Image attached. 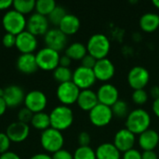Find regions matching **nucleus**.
Here are the masks:
<instances>
[{"mask_svg": "<svg viewBox=\"0 0 159 159\" xmlns=\"http://www.w3.org/2000/svg\"><path fill=\"white\" fill-rule=\"evenodd\" d=\"M79 146H89L90 143V135L87 131H82L79 133L77 138Z\"/></svg>", "mask_w": 159, "mask_h": 159, "instance_id": "nucleus-40", "label": "nucleus"}, {"mask_svg": "<svg viewBox=\"0 0 159 159\" xmlns=\"http://www.w3.org/2000/svg\"><path fill=\"white\" fill-rule=\"evenodd\" d=\"M159 135L154 129H147L139 137V144L143 151H154V149L158 145Z\"/></svg>", "mask_w": 159, "mask_h": 159, "instance_id": "nucleus-22", "label": "nucleus"}, {"mask_svg": "<svg viewBox=\"0 0 159 159\" xmlns=\"http://www.w3.org/2000/svg\"><path fill=\"white\" fill-rule=\"evenodd\" d=\"M6 134L9 138L10 142L20 143L24 142L30 134V127L28 124L16 121L8 125Z\"/></svg>", "mask_w": 159, "mask_h": 159, "instance_id": "nucleus-15", "label": "nucleus"}, {"mask_svg": "<svg viewBox=\"0 0 159 159\" xmlns=\"http://www.w3.org/2000/svg\"><path fill=\"white\" fill-rule=\"evenodd\" d=\"M89 116L90 122L94 126L104 127L111 122L114 115L111 107L99 102L92 110L89 111Z\"/></svg>", "mask_w": 159, "mask_h": 159, "instance_id": "nucleus-9", "label": "nucleus"}, {"mask_svg": "<svg viewBox=\"0 0 159 159\" xmlns=\"http://www.w3.org/2000/svg\"><path fill=\"white\" fill-rule=\"evenodd\" d=\"M71 62H72V60L68 56H66L65 54L63 56H61V58H60V66L69 68V66L71 65Z\"/></svg>", "mask_w": 159, "mask_h": 159, "instance_id": "nucleus-42", "label": "nucleus"}, {"mask_svg": "<svg viewBox=\"0 0 159 159\" xmlns=\"http://www.w3.org/2000/svg\"><path fill=\"white\" fill-rule=\"evenodd\" d=\"M97 61H98V60H96V59H95L94 57H92L91 55L87 54V55L81 60V66L93 70V68H94V66H95Z\"/></svg>", "mask_w": 159, "mask_h": 159, "instance_id": "nucleus-38", "label": "nucleus"}, {"mask_svg": "<svg viewBox=\"0 0 159 159\" xmlns=\"http://www.w3.org/2000/svg\"><path fill=\"white\" fill-rule=\"evenodd\" d=\"M3 96H4V89L0 88V98H3Z\"/></svg>", "mask_w": 159, "mask_h": 159, "instance_id": "nucleus-51", "label": "nucleus"}, {"mask_svg": "<svg viewBox=\"0 0 159 159\" xmlns=\"http://www.w3.org/2000/svg\"><path fill=\"white\" fill-rule=\"evenodd\" d=\"M136 138L135 134L128 129H122L118 130L114 139V144L120 152H127L133 148Z\"/></svg>", "mask_w": 159, "mask_h": 159, "instance_id": "nucleus-18", "label": "nucleus"}, {"mask_svg": "<svg viewBox=\"0 0 159 159\" xmlns=\"http://www.w3.org/2000/svg\"><path fill=\"white\" fill-rule=\"evenodd\" d=\"M48 25L49 21L48 17H45L35 12L27 19L26 31H28L34 36L45 35L49 30Z\"/></svg>", "mask_w": 159, "mask_h": 159, "instance_id": "nucleus-11", "label": "nucleus"}, {"mask_svg": "<svg viewBox=\"0 0 159 159\" xmlns=\"http://www.w3.org/2000/svg\"><path fill=\"white\" fill-rule=\"evenodd\" d=\"M97 159H120V151L114 143H104L98 146L95 151Z\"/></svg>", "mask_w": 159, "mask_h": 159, "instance_id": "nucleus-24", "label": "nucleus"}, {"mask_svg": "<svg viewBox=\"0 0 159 159\" xmlns=\"http://www.w3.org/2000/svg\"><path fill=\"white\" fill-rule=\"evenodd\" d=\"M50 128L59 131L69 129L74 122V113L69 106L59 105L49 114Z\"/></svg>", "mask_w": 159, "mask_h": 159, "instance_id": "nucleus-2", "label": "nucleus"}, {"mask_svg": "<svg viewBox=\"0 0 159 159\" xmlns=\"http://www.w3.org/2000/svg\"><path fill=\"white\" fill-rule=\"evenodd\" d=\"M56 6V2L54 0H37L35 2V10L36 13L48 17Z\"/></svg>", "mask_w": 159, "mask_h": 159, "instance_id": "nucleus-29", "label": "nucleus"}, {"mask_svg": "<svg viewBox=\"0 0 159 159\" xmlns=\"http://www.w3.org/2000/svg\"><path fill=\"white\" fill-rule=\"evenodd\" d=\"M73 156L74 159H97L95 151L89 146H79Z\"/></svg>", "mask_w": 159, "mask_h": 159, "instance_id": "nucleus-33", "label": "nucleus"}, {"mask_svg": "<svg viewBox=\"0 0 159 159\" xmlns=\"http://www.w3.org/2000/svg\"><path fill=\"white\" fill-rule=\"evenodd\" d=\"M31 125L35 129L42 130V131L49 129L50 128L49 115H48L47 113H44V112L34 114L33 118L31 120Z\"/></svg>", "mask_w": 159, "mask_h": 159, "instance_id": "nucleus-27", "label": "nucleus"}, {"mask_svg": "<svg viewBox=\"0 0 159 159\" xmlns=\"http://www.w3.org/2000/svg\"><path fill=\"white\" fill-rule=\"evenodd\" d=\"M153 111L156 114V116L159 117V98L154 101V103H153Z\"/></svg>", "mask_w": 159, "mask_h": 159, "instance_id": "nucleus-49", "label": "nucleus"}, {"mask_svg": "<svg viewBox=\"0 0 159 159\" xmlns=\"http://www.w3.org/2000/svg\"><path fill=\"white\" fill-rule=\"evenodd\" d=\"M53 77L60 84L65 83V82H70V81H72V78H73V72L71 71L70 68L62 67V66L59 65L53 71Z\"/></svg>", "mask_w": 159, "mask_h": 159, "instance_id": "nucleus-30", "label": "nucleus"}, {"mask_svg": "<svg viewBox=\"0 0 159 159\" xmlns=\"http://www.w3.org/2000/svg\"><path fill=\"white\" fill-rule=\"evenodd\" d=\"M123 159H142V154L136 149H130L124 153Z\"/></svg>", "mask_w": 159, "mask_h": 159, "instance_id": "nucleus-41", "label": "nucleus"}, {"mask_svg": "<svg viewBox=\"0 0 159 159\" xmlns=\"http://www.w3.org/2000/svg\"><path fill=\"white\" fill-rule=\"evenodd\" d=\"M87 54H88L87 47L80 42L72 43L65 49V55L68 56L71 60H75V61H78V60L81 61Z\"/></svg>", "mask_w": 159, "mask_h": 159, "instance_id": "nucleus-26", "label": "nucleus"}, {"mask_svg": "<svg viewBox=\"0 0 159 159\" xmlns=\"http://www.w3.org/2000/svg\"><path fill=\"white\" fill-rule=\"evenodd\" d=\"M0 159H21L19 155H17L16 153L14 152H7L5 154H2L0 155Z\"/></svg>", "mask_w": 159, "mask_h": 159, "instance_id": "nucleus-43", "label": "nucleus"}, {"mask_svg": "<svg viewBox=\"0 0 159 159\" xmlns=\"http://www.w3.org/2000/svg\"><path fill=\"white\" fill-rule=\"evenodd\" d=\"M24 106L33 114L43 112L48 104V98L46 94L38 89H34L25 94Z\"/></svg>", "mask_w": 159, "mask_h": 159, "instance_id": "nucleus-8", "label": "nucleus"}, {"mask_svg": "<svg viewBox=\"0 0 159 159\" xmlns=\"http://www.w3.org/2000/svg\"><path fill=\"white\" fill-rule=\"evenodd\" d=\"M150 93H151V96L155 99V100H157V99H158L159 98V87L158 86H154V87H152V89H151V90H150Z\"/></svg>", "mask_w": 159, "mask_h": 159, "instance_id": "nucleus-47", "label": "nucleus"}, {"mask_svg": "<svg viewBox=\"0 0 159 159\" xmlns=\"http://www.w3.org/2000/svg\"><path fill=\"white\" fill-rule=\"evenodd\" d=\"M37 46L38 42L36 36H34L26 30L16 35L15 47L20 52V54H31L34 52Z\"/></svg>", "mask_w": 159, "mask_h": 159, "instance_id": "nucleus-14", "label": "nucleus"}, {"mask_svg": "<svg viewBox=\"0 0 159 159\" xmlns=\"http://www.w3.org/2000/svg\"><path fill=\"white\" fill-rule=\"evenodd\" d=\"M97 97L100 103L112 107L118 101L119 92L114 85L103 84L99 88L97 91Z\"/></svg>", "mask_w": 159, "mask_h": 159, "instance_id": "nucleus-17", "label": "nucleus"}, {"mask_svg": "<svg viewBox=\"0 0 159 159\" xmlns=\"http://www.w3.org/2000/svg\"><path fill=\"white\" fill-rule=\"evenodd\" d=\"M79 93V88L73 81L59 84L56 91L58 100L62 103V105L66 106L76 102Z\"/></svg>", "mask_w": 159, "mask_h": 159, "instance_id": "nucleus-7", "label": "nucleus"}, {"mask_svg": "<svg viewBox=\"0 0 159 159\" xmlns=\"http://www.w3.org/2000/svg\"><path fill=\"white\" fill-rule=\"evenodd\" d=\"M112 112L113 115L116 116L118 118H123L125 116H129V105L125 101L122 100H118L112 107Z\"/></svg>", "mask_w": 159, "mask_h": 159, "instance_id": "nucleus-32", "label": "nucleus"}, {"mask_svg": "<svg viewBox=\"0 0 159 159\" xmlns=\"http://www.w3.org/2000/svg\"><path fill=\"white\" fill-rule=\"evenodd\" d=\"M140 26L144 32H155L159 27V16L152 12L143 14L140 19Z\"/></svg>", "mask_w": 159, "mask_h": 159, "instance_id": "nucleus-25", "label": "nucleus"}, {"mask_svg": "<svg viewBox=\"0 0 159 159\" xmlns=\"http://www.w3.org/2000/svg\"><path fill=\"white\" fill-rule=\"evenodd\" d=\"M60 53L49 48H43L35 54L38 69L43 71H54L60 65Z\"/></svg>", "mask_w": 159, "mask_h": 159, "instance_id": "nucleus-6", "label": "nucleus"}, {"mask_svg": "<svg viewBox=\"0 0 159 159\" xmlns=\"http://www.w3.org/2000/svg\"><path fill=\"white\" fill-rule=\"evenodd\" d=\"M153 4H154L157 8H159V0H153Z\"/></svg>", "mask_w": 159, "mask_h": 159, "instance_id": "nucleus-50", "label": "nucleus"}, {"mask_svg": "<svg viewBox=\"0 0 159 159\" xmlns=\"http://www.w3.org/2000/svg\"><path fill=\"white\" fill-rule=\"evenodd\" d=\"M142 159H158V157L155 151H143Z\"/></svg>", "mask_w": 159, "mask_h": 159, "instance_id": "nucleus-44", "label": "nucleus"}, {"mask_svg": "<svg viewBox=\"0 0 159 159\" xmlns=\"http://www.w3.org/2000/svg\"><path fill=\"white\" fill-rule=\"evenodd\" d=\"M149 79V72L143 66H134L128 74V82L134 90L143 89L148 84Z\"/></svg>", "mask_w": 159, "mask_h": 159, "instance_id": "nucleus-12", "label": "nucleus"}, {"mask_svg": "<svg viewBox=\"0 0 159 159\" xmlns=\"http://www.w3.org/2000/svg\"><path fill=\"white\" fill-rule=\"evenodd\" d=\"M115 71L114 63L107 58L98 60L93 68L96 78L102 81H107L111 79L115 75Z\"/></svg>", "mask_w": 159, "mask_h": 159, "instance_id": "nucleus-19", "label": "nucleus"}, {"mask_svg": "<svg viewBox=\"0 0 159 159\" xmlns=\"http://www.w3.org/2000/svg\"><path fill=\"white\" fill-rule=\"evenodd\" d=\"M13 6V1L11 0H0V10H7Z\"/></svg>", "mask_w": 159, "mask_h": 159, "instance_id": "nucleus-45", "label": "nucleus"}, {"mask_svg": "<svg viewBox=\"0 0 159 159\" xmlns=\"http://www.w3.org/2000/svg\"><path fill=\"white\" fill-rule=\"evenodd\" d=\"M35 2L34 0H14L12 7L13 9L25 16L35 9Z\"/></svg>", "mask_w": 159, "mask_h": 159, "instance_id": "nucleus-28", "label": "nucleus"}, {"mask_svg": "<svg viewBox=\"0 0 159 159\" xmlns=\"http://www.w3.org/2000/svg\"><path fill=\"white\" fill-rule=\"evenodd\" d=\"M29 159H52V157L47 154H43V153H39V154H35L34 156H32Z\"/></svg>", "mask_w": 159, "mask_h": 159, "instance_id": "nucleus-46", "label": "nucleus"}, {"mask_svg": "<svg viewBox=\"0 0 159 159\" xmlns=\"http://www.w3.org/2000/svg\"><path fill=\"white\" fill-rule=\"evenodd\" d=\"M17 69L24 75H32L38 69L35 55L31 54H20L17 59Z\"/></svg>", "mask_w": 159, "mask_h": 159, "instance_id": "nucleus-20", "label": "nucleus"}, {"mask_svg": "<svg viewBox=\"0 0 159 159\" xmlns=\"http://www.w3.org/2000/svg\"><path fill=\"white\" fill-rule=\"evenodd\" d=\"M151 124V117L149 113L142 108L131 111L127 116L126 129L134 134H142L149 129Z\"/></svg>", "mask_w": 159, "mask_h": 159, "instance_id": "nucleus-1", "label": "nucleus"}, {"mask_svg": "<svg viewBox=\"0 0 159 159\" xmlns=\"http://www.w3.org/2000/svg\"><path fill=\"white\" fill-rule=\"evenodd\" d=\"M68 13L66 12L65 8L61 6H56V7L53 9V11L48 16V21L51 22L53 25L59 26L62 19L67 15Z\"/></svg>", "mask_w": 159, "mask_h": 159, "instance_id": "nucleus-31", "label": "nucleus"}, {"mask_svg": "<svg viewBox=\"0 0 159 159\" xmlns=\"http://www.w3.org/2000/svg\"><path fill=\"white\" fill-rule=\"evenodd\" d=\"M44 41L47 48L59 52L66 47L67 35L64 34L59 28H53L49 29L44 35Z\"/></svg>", "mask_w": 159, "mask_h": 159, "instance_id": "nucleus-13", "label": "nucleus"}, {"mask_svg": "<svg viewBox=\"0 0 159 159\" xmlns=\"http://www.w3.org/2000/svg\"><path fill=\"white\" fill-rule=\"evenodd\" d=\"M132 100L136 104L142 105L148 101V93L144 89H136L132 93Z\"/></svg>", "mask_w": 159, "mask_h": 159, "instance_id": "nucleus-34", "label": "nucleus"}, {"mask_svg": "<svg viewBox=\"0 0 159 159\" xmlns=\"http://www.w3.org/2000/svg\"><path fill=\"white\" fill-rule=\"evenodd\" d=\"M76 102L82 110L89 112L99 103L97 93H95L89 89L80 90Z\"/></svg>", "mask_w": 159, "mask_h": 159, "instance_id": "nucleus-21", "label": "nucleus"}, {"mask_svg": "<svg viewBox=\"0 0 159 159\" xmlns=\"http://www.w3.org/2000/svg\"><path fill=\"white\" fill-rule=\"evenodd\" d=\"M25 94L23 89L17 85H10L4 89L3 99L7 107L14 108L20 106L24 102Z\"/></svg>", "mask_w": 159, "mask_h": 159, "instance_id": "nucleus-16", "label": "nucleus"}, {"mask_svg": "<svg viewBox=\"0 0 159 159\" xmlns=\"http://www.w3.org/2000/svg\"><path fill=\"white\" fill-rule=\"evenodd\" d=\"M96 76L92 69L83 66L77 67L73 73L72 81L79 88V89H89L96 81Z\"/></svg>", "mask_w": 159, "mask_h": 159, "instance_id": "nucleus-10", "label": "nucleus"}, {"mask_svg": "<svg viewBox=\"0 0 159 159\" xmlns=\"http://www.w3.org/2000/svg\"><path fill=\"white\" fill-rule=\"evenodd\" d=\"M40 143L45 151L54 154L62 149L64 138L61 131L49 128L42 131L40 136Z\"/></svg>", "mask_w": 159, "mask_h": 159, "instance_id": "nucleus-5", "label": "nucleus"}, {"mask_svg": "<svg viewBox=\"0 0 159 159\" xmlns=\"http://www.w3.org/2000/svg\"><path fill=\"white\" fill-rule=\"evenodd\" d=\"M59 29L66 35H71L75 34L80 28V20L74 14H67L62 20L61 21L60 25L58 26Z\"/></svg>", "mask_w": 159, "mask_h": 159, "instance_id": "nucleus-23", "label": "nucleus"}, {"mask_svg": "<svg viewBox=\"0 0 159 159\" xmlns=\"http://www.w3.org/2000/svg\"><path fill=\"white\" fill-rule=\"evenodd\" d=\"M10 140L5 132H0V155L8 152L10 147Z\"/></svg>", "mask_w": 159, "mask_h": 159, "instance_id": "nucleus-36", "label": "nucleus"}, {"mask_svg": "<svg viewBox=\"0 0 159 159\" xmlns=\"http://www.w3.org/2000/svg\"><path fill=\"white\" fill-rule=\"evenodd\" d=\"M27 20L24 15L15 9L7 10L2 18V25L6 33L18 35L26 30Z\"/></svg>", "mask_w": 159, "mask_h": 159, "instance_id": "nucleus-3", "label": "nucleus"}, {"mask_svg": "<svg viewBox=\"0 0 159 159\" xmlns=\"http://www.w3.org/2000/svg\"><path fill=\"white\" fill-rule=\"evenodd\" d=\"M33 116H34V114L30 110H28L27 108L24 107V108L20 109L18 113V121L25 123V124L31 123Z\"/></svg>", "mask_w": 159, "mask_h": 159, "instance_id": "nucleus-35", "label": "nucleus"}, {"mask_svg": "<svg viewBox=\"0 0 159 159\" xmlns=\"http://www.w3.org/2000/svg\"><path fill=\"white\" fill-rule=\"evenodd\" d=\"M7 108V106L6 102L4 101L3 98H0V116H2L6 113Z\"/></svg>", "mask_w": 159, "mask_h": 159, "instance_id": "nucleus-48", "label": "nucleus"}, {"mask_svg": "<svg viewBox=\"0 0 159 159\" xmlns=\"http://www.w3.org/2000/svg\"><path fill=\"white\" fill-rule=\"evenodd\" d=\"M52 159H74V156L65 149H61L52 155Z\"/></svg>", "mask_w": 159, "mask_h": 159, "instance_id": "nucleus-39", "label": "nucleus"}, {"mask_svg": "<svg viewBox=\"0 0 159 159\" xmlns=\"http://www.w3.org/2000/svg\"><path fill=\"white\" fill-rule=\"evenodd\" d=\"M2 44H3V46H4L5 48H10L15 47V45H16V35H14V34H12L6 33V34L3 35Z\"/></svg>", "mask_w": 159, "mask_h": 159, "instance_id": "nucleus-37", "label": "nucleus"}, {"mask_svg": "<svg viewBox=\"0 0 159 159\" xmlns=\"http://www.w3.org/2000/svg\"><path fill=\"white\" fill-rule=\"evenodd\" d=\"M111 45L106 35L102 34H95L91 35L87 44V50L89 55L96 60L106 58L109 53Z\"/></svg>", "mask_w": 159, "mask_h": 159, "instance_id": "nucleus-4", "label": "nucleus"}]
</instances>
